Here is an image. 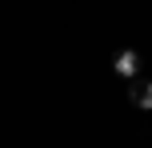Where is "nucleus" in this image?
<instances>
[{
    "label": "nucleus",
    "instance_id": "nucleus-2",
    "mask_svg": "<svg viewBox=\"0 0 152 148\" xmlns=\"http://www.w3.org/2000/svg\"><path fill=\"white\" fill-rule=\"evenodd\" d=\"M132 104H136V108H152V80H136V84H132Z\"/></svg>",
    "mask_w": 152,
    "mask_h": 148
},
{
    "label": "nucleus",
    "instance_id": "nucleus-1",
    "mask_svg": "<svg viewBox=\"0 0 152 148\" xmlns=\"http://www.w3.org/2000/svg\"><path fill=\"white\" fill-rule=\"evenodd\" d=\"M112 72L124 76V80H136V72H140V52H136V48H120V52L112 56Z\"/></svg>",
    "mask_w": 152,
    "mask_h": 148
}]
</instances>
